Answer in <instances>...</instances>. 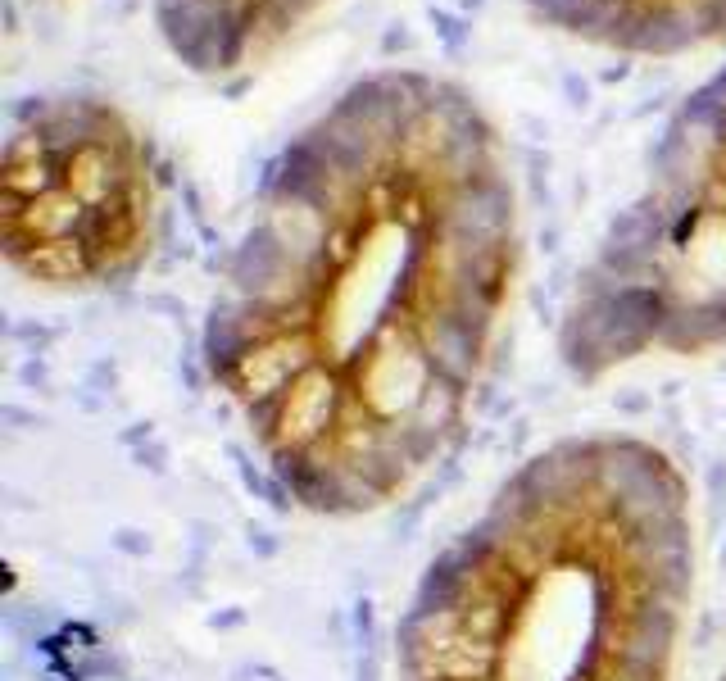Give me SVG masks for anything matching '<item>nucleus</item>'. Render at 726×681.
<instances>
[{
	"label": "nucleus",
	"instance_id": "obj_1",
	"mask_svg": "<svg viewBox=\"0 0 726 681\" xmlns=\"http://www.w3.org/2000/svg\"><path fill=\"white\" fill-rule=\"evenodd\" d=\"M518 268L495 119L450 73L395 64L354 78L268 159L200 355L295 509L368 518L463 436Z\"/></svg>",
	"mask_w": 726,
	"mask_h": 681
},
{
	"label": "nucleus",
	"instance_id": "obj_2",
	"mask_svg": "<svg viewBox=\"0 0 726 681\" xmlns=\"http://www.w3.org/2000/svg\"><path fill=\"white\" fill-rule=\"evenodd\" d=\"M695 500L636 432L527 454L427 559L395 622V681H677Z\"/></svg>",
	"mask_w": 726,
	"mask_h": 681
},
{
	"label": "nucleus",
	"instance_id": "obj_3",
	"mask_svg": "<svg viewBox=\"0 0 726 681\" xmlns=\"http://www.w3.org/2000/svg\"><path fill=\"white\" fill-rule=\"evenodd\" d=\"M717 350H726V64L658 128L640 187L581 264L559 327V359L581 382L649 355Z\"/></svg>",
	"mask_w": 726,
	"mask_h": 681
},
{
	"label": "nucleus",
	"instance_id": "obj_4",
	"mask_svg": "<svg viewBox=\"0 0 726 681\" xmlns=\"http://www.w3.org/2000/svg\"><path fill=\"white\" fill-rule=\"evenodd\" d=\"M159 223L150 141L96 91H46L10 109L0 159V250L55 296L128 287Z\"/></svg>",
	"mask_w": 726,
	"mask_h": 681
},
{
	"label": "nucleus",
	"instance_id": "obj_5",
	"mask_svg": "<svg viewBox=\"0 0 726 681\" xmlns=\"http://www.w3.org/2000/svg\"><path fill=\"white\" fill-rule=\"evenodd\" d=\"M332 0H150L159 41L196 78H236L286 50Z\"/></svg>",
	"mask_w": 726,
	"mask_h": 681
},
{
	"label": "nucleus",
	"instance_id": "obj_6",
	"mask_svg": "<svg viewBox=\"0 0 726 681\" xmlns=\"http://www.w3.org/2000/svg\"><path fill=\"white\" fill-rule=\"evenodd\" d=\"M531 23L627 60L726 46V0H522Z\"/></svg>",
	"mask_w": 726,
	"mask_h": 681
},
{
	"label": "nucleus",
	"instance_id": "obj_7",
	"mask_svg": "<svg viewBox=\"0 0 726 681\" xmlns=\"http://www.w3.org/2000/svg\"><path fill=\"white\" fill-rule=\"evenodd\" d=\"M717 681H726V659H722V672H717Z\"/></svg>",
	"mask_w": 726,
	"mask_h": 681
},
{
	"label": "nucleus",
	"instance_id": "obj_8",
	"mask_svg": "<svg viewBox=\"0 0 726 681\" xmlns=\"http://www.w3.org/2000/svg\"><path fill=\"white\" fill-rule=\"evenodd\" d=\"M37 5H59V0H37Z\"/></svg>",
	"mask_w": 726,
	"mask_h": 681
}]
</instances>
